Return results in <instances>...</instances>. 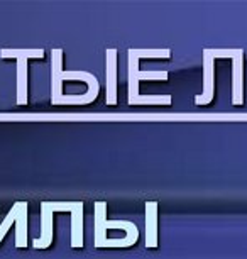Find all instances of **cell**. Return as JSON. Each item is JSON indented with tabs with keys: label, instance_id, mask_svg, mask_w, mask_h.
Returning a JSON list of instances; mask_svg holds the SVG:
<instances>
[{
	"label": "cell",
	"instance_id": "cell-1",
	"mask_svg": "<svg viewBox=\"0 0 247 259\" xmlns=\"http://www.w3.org/2000/svg\"><path fill=\"white\" fill-rule=\"evenodd\" d=\"M43 56L44 49H0V58L17 60V105L28 104V61Z\"/></svg>",
	"mask_w": 247,
	"mask_h": 259
},
{
	"label": "cell",
	"instance_id": "cell-2",
	"mask_svg": "<svg viewBox=\"0 0 247 259\" xmlns=\"http://www.w3.org/2000/svg\"><path fill=\"white\" fill-rule=\"evenodd\" d=\"M63 51L61 49H53L51 53V80H58V82H63V80H82V82H87L88 92L97 93L100 92V85H98L97 78L93 77L88 71H63Z\"/></svg>",
	"mask_w": 247,
	"mask_h": 259
},
{
	"label": "cell",
	"instance_id": "cell-3",
	"mask_svg": "<svg viewBox=\"0 0 247 259\" xmlns=\"http://www.w3.org/2000/svg\"><path fill=\"white\" fill-rule=\"evenodd\" d=\"M139 58L134 49H129V100L139 97L141 80H168V71H139Z\"/></svg>",
	"mask_w": 247,
	"mask_h": 259
},
{
	"label": "cell",
	"instance_id": "cell-4",
	"mask_svg": "<svg viewBox=\"0 0 247 259\" xmlns=\"http://www.w3.org/2000/svg\"><path fill=\"white\" fill-rule=\"evenodd\" d=\"M56 212V202L41 203V237L34 239L36 249H46L53 242V213Z\"/></svg>",
	"mask_w": 247,
	"mask_h": 259
},
{
	"label": "cell",
	"instance_id": "cell-5",
	"mask_svg": "<svg viewBox=\"0 0 247 259\" xmlns=\"http://www.w3.org/2000/svg\"><path fill=\"white\" fill-rule=\"evenodd\" d=\"M244 51L237 49L232 58V104L242 105L244 104Z\"/></svg>",
	"mask_w": 247,
	"mask_h": 259
},
{
	"label": "cell",
	"instance_id": "cell-6",
	"mask_svg": "<svg viewBox=\"0 0 247 259\" xmlns=\"http://www.w3.org/2000/svg\"><path fill=\"white\" fill-rule=\"evenodd\" d=\"M213 61L210 49L203 51V93L195 97L196 105H206L213 100Z\"/></svg>",
	"mask_w": 247,
	"mask_h": 259
},
{
	"label": "cell",
	"instance_id": "cell-7",
	"mask_svg": "<svg viewBox=\"0 0 247 259\" xmlns=\"http://www.w3.org/2000/svg\"><path fill=\"white\" fill-rule=\"evenodd\" d=\"M107 105H117V51L107 49Z\"/></svg>",
	"mask_w": 247,
	"mask_h": 259
},
{
	"label": "cell",
	"instance_id": "cell-8",
	"mask_svg": "<svg viewBox=\"0 0 247 259\" xmlns=\"http://www.w3.org/2000/svg\"><path fill=\"white\" fill-rule=\"evenodd\" d=\"M146 247H158V203H146Z\"/></svg>",
	"mask_w": 247,
	"mask_h": 259
},
{
	"label": "cell",
	"instance_id": "cell-9",
	"mask_svg": "<svg viewBox=\"0 0 247 259\" xmlns=\"http://www.w3.org/2000/svg\"><path fill=\"white\" fill-rule=\"evenodd\" d=\"M83 245V203L75 202L71 210V247Z\"/></svg>",
	"mask_w": 247,
	"mask_h": 259
},
{
	"label": "cell",
	"instance_id": "cell-10",
	"mask_svg": "<svg viewBox=\"0 0 247 259\" xmlns=\"http://www.w3.org/2000/svg\"><path fill=\"white\" fill-rule=\"evenodd\" d=\"M22 213H28V203H26V202H17L14 207H12V210L9 212L6 220L2 222V225H0V242H2V239L6 237L7 230L11 229L14 222H17V218H19Z\"/></svg>",
	"mask_w": 247,
	"mask_h": 259
},
{
	"label": "cell",
	"instance_id": "cell-11",
	"mask_svg": "<svg viewBox=\"0 0 247 259\" xmlns=\"http://www.w3.org/2000/svg\"><path fill=\"white\" fill-rule=\"evenodd\" d=\"M129 105H171V95H139L134 100H127Z\"/></svg>",
	"mask_w": 247,
	"mask_h": 259
}]
</instances>
